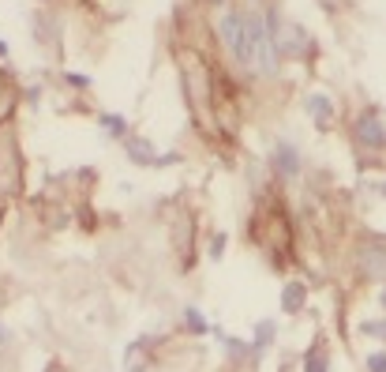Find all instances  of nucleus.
<instances>
[{"mask_svg":"<svg viewBox=\"0 0 386 372\" xmlns=\"http://www.w3.org/2000/svg\"><path fill=\"white\" fill-rule=\"evenodd\" d=\"M244 30H248V45H252V68H259V75H274L278 72V45L270 38V27L263 23V15H244Z\"/></svg>","mask_w":386,"mask_h":372,"instance_id":"1","label":"nucleus"},{"mask_svg":"<svg viewBox=\"0 0 386 372\" xmlns=\"http://www.w3.org/2000/svg\"><path fill=\"white\" fill-rule=\"evenodd\" d=\"M218 34H221V42L229 45L232 53H237V60L240 65H252V45H248V30H244V15H221V23H218Z\"/></svg>","mask_w":386,"mask_h":372,"instance_id":"2","label":"nucleus"},{"mask_svg":"<svg viewBox=\"0 0 386 372\" xmlns=\"http://www.w3.org/2000/svg\"><path fill=\"white\" fill-rule=\"evenodd\" d=\"M357 139H360L364 147H375V150L386 147V128H383L379 117H375V113H364V117H360V121H357Z\"/></svg>","mask_w":386,"mask_h":372,"instance_id":"3","label":"nucleus"},{"mask_svg":"<svg viewBox=\"0 0 386 372\" xmlns=\"http://www.w3.org/2000/svg\"><path fill=\"white\" fill-rule=\"evenodd\" d=\"M364 279H386V248H360Z\"/></svg>","mask_w":386,"mask_h":372,"instance_id":"4","label":"nucleus"},{"mask_svg":"<svg viewBox=\"0 0 386 372\" xmlns=\"http://www.w3.org/2000/svg\"><path fill=\"white\" fill-rule=\"evenodd\" d=\"M304 301H308V290H304L300 282H289V286L281 290V308H285V312H300Z\"/></svg>","mask_w":386,"mask_h":372,"instance_id":"5","label":"nucleus"},{"mask_svg":"<svg viewBox=\"0 0 386 372\" xmlns=\"http://www.w3.org/2000/svg\"><path fill=\"white\" fill-rule=\"evenodd\" d=\"M274 158H278V170L285 173V177H296V173H300V158H296V150L289 147V143H281L274 150Z\"/></svg>","mask_w":386,"mask_h":372,"instance_id":"6","label":"nucleus"},{"mask_svg":"<svg viewBox=\"0 0 386 372\" xmlns=\"http://www.w3.org/2000/svg\"><path fill=\"white\" fill-rule=\"evenodd\" d=\"M304 109H308V113L315 117L319 124H326V121H330V113H334V109H330V98H326V94H311V98L304 102Z\"/></svg>","mask_w":386,"mask_h":372,"instance_id":"7","label":"nucleus"},{"mask_svg":"<svg viewBox=\"0 0 386 372\" xmlns=\"http://www.w3.org/2000/svg\"><path fill=\"white\" fill-rule=\"evenodd\" d=\"M128 150H132V158H135L139 165H150V162H154V150H150L147 139H132V147H128Z\"/></svg>","mask_w":386,"mask_h":372,"instance_id":"8","label":"nucleus"},{"mask_svg":"<svg viewBox=\"0 0 386 372\" xmlns=\"http://www.w3.org/2000/svg\"><path fill=\"white\" fill-rule=\"evenodd\" d=\"M304 369H308V372H326V358H323V350H311V353H308V361H304Z\"/></svg>","mask_w":386,"mask_h":372,"instance_id":"9","label":"nucleus"},{"mask_svg":"<svg viewBox=\"0 0 386 372\" xmlns=\"http://www.w3.org/2000/svg\"><path fill=\"white\" fill-rule=\"evenodd\" d=\"M360 331H364V335H379V338H386V320H367Z\"/></svg>","mask_w":386,"mask_h":372,"instance_id":"10","label":"nucleus"},{"mask_svg":"<svg viewBox=\"0 0 386 372\" xmlns=\"http://www.w3.org/2000/svg\"><path fill=\"white\" fill-rule=\"evenodd\" d=\"M270 335H274V323L263 320V323H259V338H255V346H267V342H270Z\"/></svg>","mask_w":386,"mask_h":372,"instance_id":"11","label":"nucleus"},{"mask_svg":"<svg viewBox=\"0 0 386 372\" xmlns=\"http://www.w3.org/2000/svg\"><path fill=\"white\" fill-rule=\"evenodd\" d=\"M367 372H386V353H372L367 358Z\"/></svg>","mask_w":386,"mask_h":372,"instance_id":"12","label":"nucleus"},{"mask_svg":"<svg viewBox=\"0 0 386 372\" xmlns=\"http://www.w3.org/2000/svg\"><path fill=\"white\" fill-rule=\"evenodd\" d=\"M188 323L195 331H206V320H203V312H199V308H188Z\"/></svg>","mask_w":386,"mask_h":372,"instance_id":"13","label":"nucleus"},{"mask_svg":"<svg viewBox=\"0 0 386 372\" xmlns=\"http://www.w3.org/2000/svg\"><path fill=\"white\" fill-rule=\"evenodd\" d=\"M101 124H106V128L112 132V136H120V132H124V121H120V117H106Z\"/></svg>","mask_w":386,"mask_h":372,"instance_id":"14","label":"nucleus"},{"mask_svg":"<svg viewBox=\"0 0 386 372\" xmlns=\"http://www.w3.org/2000/svg\"><path fill=\"white\" fill-rule=\"evenodd\" d=\"M221 252H225V237L218 233V237H214V244H210V256H214V259H218V256H221Z\"/></svg>","mask_w":386,"mask_h":372,"instance_id":"15","label":"nucleus"},{"mask_svg":"<svg viewBox=\"0 0 386 372\" xmlns=\"http://www.w3.org/2000/svg\"><path fill=\"white\" fill-rule=\"evenodd\" d=\"M4 338H8V331H4V327H0V342H4Z\"/></svg>","mask_w":386,"mask_h":372,"instance_id":"16","label":"nucleus"},{"mask_svg":"<svg viewBox=\"0 0 386 372\" xmlns=\"http://www.w3.org/2000/svg\"><path fill=\"white\" fill-rule=\"evenodd\" d=\"M379 301H383V308H386V290H383V297H379Z\"/></svg>","mask_w":386,"mask_h":372,"instance_id":"17","label":"nucleus"}]
</instances>
